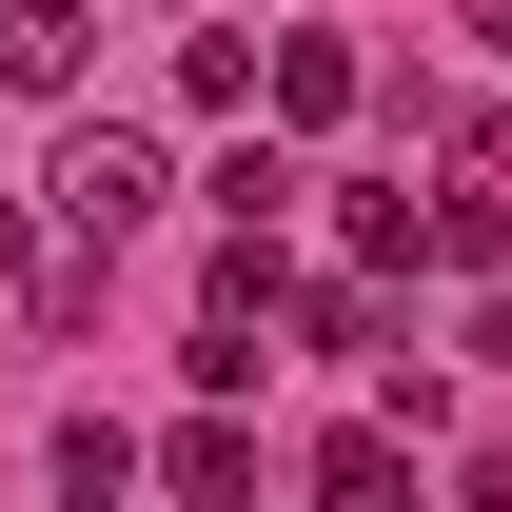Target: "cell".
<instances>
[{
	"label": "cell",
	"mask_w": 512,
	"mask_h": 512,
	"mask_svg": "<svg viewBox=\"0 0 512 512\" xmlns=\"http://www.w3.org/2000/svg\"><path fill=\"white\" fill-rule=\"evenodd\" d=\"M256 493V434H237V414H197V434H178V512H237Z\"/></svg>",
	"instance_id": "8992f818"
},
{
	"label": "cell",
	"mask_w": 512,
	"mask_h": 512,
	"mask_svg": "<svg viewBox=\"0 0 512 512\" xmlns=\"http://www.w3.org/2000/svg\"><path fill=\"white\" fill-rule=\"evenodd\" d=\"M0 79L60 99V79H79V0H0Z\"/></svg>",
	"instance_id": "7a4b0ae2"
},
{
	"label": "cell",
	"mask_w": 512,
	"mask_h": 512,
	"mask_svg": "<svg viewBox=\"0 0 512 512\" xmlns=\"http://www.w3.org/2000/svg\"><path fill=\"white\" fill-rule=\"evenodd\" d=\"M473 40H493V60H512V0H473Z\"/></svg>",
	"instance_id": "30bf717a"
},
{
	"label": "cell",
	"mask_w": 512,
	"mask_h": 512,
	"mask_svg": "<svg viewBox=\"0 0 512 512\" xmlns=\"http://www.w3.org/2000/svg\"><path fill=\"white\" fill-rule=\"evenodd\" d=\"M414 256H453V276H512V197L473 178V197H434V217H414Z\"/></svg>",
	"instance_id": "3957f363"
},
{
	"label": "cell",
	"mask_w": 512,
	"mask_h": 512,
	"mask_svg": "<svg viewBox=\"0 0 512 512\" xmlns=\"http://www.w3.org/2000/svg\"><path fill=\"white\" fill-rule=\"evenodd\" d=\"M276 119H296V138L355 119V40H276Z\"/></svg>",
	"instance_id": "5b68a950"
},
{
	"label": "cell",
	"mask_w": 512,
	"mask_h": 512,
	"mask_svg": "<svg viewBox=\"0 0 512 512\" xmlns=\"http://www.w3.org/2000/svg\"><path fill=\"white\" fill-rule=\"evenodd\" d=\"M119 473H138L119 414H60V493H79V512H119Z\"/></svg>",
	"instance_id": "52a82bcc"
},
{
	"label": "cell",
	"mask_w": 512,
	"mask_h": 512,
	"mask_svg": "<svg viewBox=\"0 0 512 512\" xmlns=\"http://www.w3.org/2000/svg\"><path fill=\"white\" fill-rule=\"evenodd\" d=\"M473 355H493V375H512V296H493V316H473Z\"/></svg>",
	"instance_id": "9c48e42d"
},
{
	"label": "cell",
	"mask_w": 512,
	"mask_h": 512,
	"mask_svg": "<svg viewBox=\"0 0 512 512\" xmlns=\"http://www.w3.org/2000/svg\"><path fill=\"white\" fill-rule=\"evenodd\" d=\"M316 512H414V453H394V434H335L316 453Z\"/></svg>",
	"instance_id": "277c9868"
},
{
	"label": "cell",
	"mask_w": 512,
	"mask_h": 512,
	"mask_svg": "<svg viewBox=\"0 0 512 512\" xmlns=\"http://www.w3.org/2000/svg\"><path fill=\"white\" fill-rule=\"evenodd\" d=\"M40 197H60V237H79V256H119L138 217H158V138L79 119V138H60V178H40Z\"/></svg>",
	"instance_id": "6da1fadb"
},
{
	"label": "cell",
	"mask_w": 512,
	"mask_h": 512,
	"mask_svg": "<svg viewBox=\"0 0 512 512\" xmlns=\"http://www.w3.org/2000/svg\"><path fill=\"white\" fill-rule=\"evenodd\" d=\"M473 512H512V434H493V453H473Z\"/></svg>",
	"instance_id": "ba28073f"
}]
</instances>
